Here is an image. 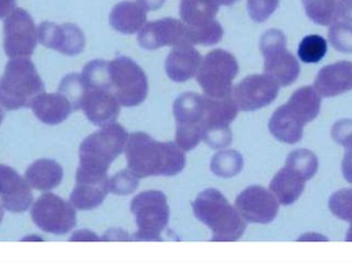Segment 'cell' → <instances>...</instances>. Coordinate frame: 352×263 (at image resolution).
I'll return each mask as SVG.
<instances>
[{
	"label": "cell",
	"mask_w": 352,
	"mask_h": 263,
	"mask_svg": "<svg viewBox=\"0 0 352 263\" xmlns=\"http://www.w3.org/2000/svg\"><path fill=\"white\" fill-rule=\"evenodd\" d=\"M287 105L306 125L314 121L320 115L322 96L318 94L316 88L303 87L292 95Z\"/></svg>",
	"instance_id": "27"
},
{
	"label": "cell",
	"mask_w": 352,
	"mask_h": 263,
	"mask_svg": "<svg viewBox=\"0 0 352 263\" xmlns=\"http://www.w3.org/2000/svg\"><path fill=\"white\" fill-rule=\"evenodd\" d=\"M104 240H109V241H126L128 239V236L124 233L123 231H109L107 235L103 238Z\"/></svg>",
	"instance_id": "46"
},
{
	"label": "cell",
	"mask_w": 352,
	"mask_h": 263,
	"mask_svg": "<svg viewBox=\"0 0 352 263\" xmlns=\"http://www.w3.org/2000/svg\"><path fill=\"white\" fill-rule=\"evenodd\" d=\"M109 192L107 176H89L76 173V184L70 194V203L78 210L88 211L102 204Z\"/></svg>",
	"instance_id": "18"
},
{
	"label": "cell",
	"mask_w": 352,
	"mask_h": 263,
	"mask_svg": "<svg viewBox=\"0 0 352 263\" xmlns=\"http://www.w3.org/2000/svg\"><path fill=\"white\" fill-rule=\"evenodd\" d=\"M285 167L307 181L318 172V157L308 149H297L289 153Z\"/></svg>",
	"instance_id": "29"
},
{
	"label": "cell",
	"mask_w": 352,
	"mask_h": 263,
	"mask_svg": "<svg viewBox=\"0 0 352 263\" xmlns=\"http://www.w3.org/2000/svg\"><path fill=\"white\" fill-rule=\"evenodd\" d=\"M4 211L3 208H2L1 205H0V223H1L2 219H3Z\"/></svg>",
	"instance_id": "50"
},
{
	"label": "cell",
	"mask_w": 352,
	"mask_h": 263,
	"mask_svg": "<svg viewBox=\"0 0 352 263\" xmlns=\"http://www.w3.org/2000/svg\"><path fill=\"white\" fill-rule=\"evenodd\" d=\"M16 6V0H0V19L8 16Z\"/></svg>",
	"instance_id": "44"
},
{
	"label": "cell",
	"mask_w": 352,
	"mask_h": 263,
	"mask_svg": "<svg viewBox=\"0 0 352 263\" xmlns=\"http://www.w3.org/2000/svg\"><path fill=\"white\" fill-rule=\"evenodd\" d=\"M238 111L239 108L232 95L223 98H211L206 95L203 96L204 135L230 129V124L237 117Z\"/></svg>",
	"instance_id": "20"
},
{
	"label": "cell",
	"mask_w": 352,
	"mask_h": 263,
	"mask_svg": "<svg viewBox=\"0 0 352 263\" xmlns=\"http://www.w3.org/2000/svg\"><path fill=\"white\" fill-rule=\"evenodd\" d=\"M305 124L291 111L287 104L279 107L269 122L271 134L283 143L296 144L301 140Z\"/></svg>",
	"instance_id": "23"
},
{
	"label": "cell",
	"mask_w": 352,
	"mask_h": 263,
	"mask_svg": "<svg viewBox=\"0 0 352 263\" xmlns=\"http://www.w3.org/2000/svg\"><path fill=\"white\" fill-rule=\"evenodd\" d=\"M3 47L6 55L12 58H28L37 45L36 26L28 12L14 8L4 21Z\"/></svg>",
	"instance_id": "11"
},
{
	"label": "cell",
	"mask_w": 352,
	"mask_h": 263,
	"mask_svg": "<svg viewBox=\"0 0 352 263\" xmlns=\"http://www.w3.org/2000/svg\"><path fill=\"white\" fill-rule=\"evenodd\" d=\"M31 218L45 233L62 236L69 233L76 225V209L54 194L38 198L31 208Z\"/></svg>",
	"instance_id": "10"
},
{
	"label": "cell",
	"mask_w": 352,
	"mask_h": 263,
	"mask_svg": "<svg viewBox=\"0 0 352 263\" xmlns=\"http://www.w3.org/2000/svg\"><path fill=\"white\" fill-rule=\"evenodd\" d=\"M279 86L267 74H252L232 89V97L242 111H254L270 105L278 96Z\"/></svg>",
	"instance_id": "12"
},
{
	"label": "cell",
	"mask_w": 352,
	"mask_h": 263,
	"mask_svg": "<svg viewBox=\"0 0 352 263\" xmlns=\"http://www.w3.org/2000/svg\"><path fill=\"white\" fill-rule=\"evenodd\" d=\"M35 117L45 125H59L74 111L72 103L61 93L37 96L31 104Z\"/></svg>",
	"instance_id": "22"
},
{
	"label": "cell",
	"mask_w": 352,
	"mask_h": 263,
	"mask_svg": "<svg viewBox=\"0 0 352 263\" xmlns=\"http://www.w3.org/2000/svg\"><path fill=\"white\" fill-rule=\"evenodd\" d=\"M243 159L239 153L233 150L221 151L213 157L211 169L215 175L232 177L241 171Z\"/></svg>",
	"instance_id": "34"
},
{
	"label": "cell",
	"mask_w": 352,
	"mask_h": 263,
	"mask_svg": "<svg viewBox=\"0 0 352 263\" xmlns=\"http://www.w3.org/2000/svg\"><path fill=\"white\" fill-rule=\"evenodd\" d=\"M138 2L148 12L159 10L164 4L165 0H138Z\"/></svg>",
	"instance_id": "45"
},
{
	"label": "cell",
	"mask_w": 352,
	"mask_h": 263,
	"mask_svg": "<svg viewBox=\"0 0 352 263\" xmlns=\"http://www.w3.org/2000/svg\"><path fill=\"white\" fill-rule=\"evenodd\" d=\"M0 201L12 213L25 212L32 204L31 186L10 165H0Z\"/></svg>",
	"instance_id": "16"
},
{
	"label": "cell",
	"mask_w": 352,
	"mask_h": 263,
	"mask_svg": "<svg viewBox=\"0 0 352 263\" xmlns=\"http://www.w3.org/2000/svg\"><path fill=\"white\" fill-rule=\"evenodd\" d=\"M138 39L140 47L148 51L163 47L192 45L188 39V25L173 18H165L144 25Z\"/></svg>",
	"instance_id": "14"
},
{
	"label": "cell",
	"mask_w": 352,
	"mask_h": 263,
	"mask_svg": "<svg viewBox=\"0 0 352 263\" xmlns=\"http://www.w3.org/2000/svg\"><path fill=\"white\" fill-rule=\"evenodd\" d=\"M346 241L352 242V221L351 222V227H349V231H347Z\"/></svg>",
	"instance_id": "49"
},
{
	"label": "cell",
	"mask_w": 352,
	"mask_h": 263,
	"mask_svg": "<svg viewBox=\"0 0 352 263\" xmlns=\"http://www.w3.org/2000/svg\"><path fill=\"white\" fill-rule=\"evenodd\" d=\"M236 209L244 220L268 225L278 214L279 203L274 194L262 186L245 188L236 198Z\"/></svg>",
	"instance_id": "13"
},
{
	"label": "cell",
	"mask_w": 352,
	"mask_h": 263,
	"mask_svg": "<svg viewBox=\"0 0 352 263\" xmlns=\"http://www.w3.org/2000/svg\"><path fill=\"white\" fill-rule=\"evenodd\" d=\"M129 170L138 178L175 176L186 167L184 151L173 142H159L146 133L128 136L125 146Z\"/></svg>",
	"instance_id": "1"
},
{
	"label": "cell",
	"mask_w": 352,
	"mask_h": 263,
	"mask_svg": "<svg viewBox=\"0 0 352 263\" xmlns=\"http://www.w3.org/2000/svg\"><path fill=\"white\" fill-rule=\"evenodd\" d=\"M176 121V144L184 151L194 149L203 139V97L186 93L178 97L173 106Z\"/></svg>",
	"instance_id": "9"
},
{
	"label": "cell",
	"mask_w": 352,
	"mask_h": 263,
	"mask_svg": "<svg viewBox=\"0 0 352 263\" xmlns=\"http://www.w3.org/2000/svg\"><path fill=\"white\" fill-rule=\"evenodd\" d=\"M219 5H232V4L237 2L238 0H217Z\"/></svg>",
	"instance_id": "48"
},
{
	"label": "cell",
	"mask_w": 352,
	"mask_h": 263,
	"mask_svg": "<svg viewBox=\"0 0 352 263\" xmlns=\"http://www.w3.org/2000/svg\"><path fill=\"white\" fill-rule=\"evenodd\" d=\"M331 212L341 220L352 221V188H344L333 194L329 200Z\"/></svg>",
	"instance_id": "37"
},
{
	"label": "cell",
	"mask_w": 352,
	"mask_h": 263,
	"mask_svg": "<svg viewBox=\"0 0 352 263\" xmlns=\"http://www.w3.org/2000/svg\"><path fill=\"white\" fill-rule=\"evenodd\" d=\"M328 52V43L320 35H307L302 39L298 49V56L302 62L307 64L318 63Z\"/></svg>",
	"instance_id": "32"
},
{
	"label": "cell",
	"mask_w": 352,
	"mask_h": 263,
	"mask_svg": "<svg viewBox=\"0 0 352 263\" xmlns=\"http://www.w3.org/2000/svg\"><path fill=\"white\" fill-rule=\"evenodd\" d=\"M306 14L316 24L329 26L336 22L335 0H302Z\"/></svg>",
	"instance_id": "30"
},
{
	"label": "cell",
	"mask_w": 352,
	"mask_h": 263,
	"mask_svg": "<svg viewBox=\"0 0 352 263\" xmlns=\"http://www.w3.org/2000/svg\"><path fill=\"white\" fill-rule=\"evenodd\" d=\"M38 41L43 47L55 49L65 56H76L84 51L86 38L76 25L66 23L57 25L45 21L37 29Z\"/></svg>",
	"instance_id": "15"
},
{
	"label": "cell",
	"mask_w": 352,
	"mask_h": 263,
	"mask_svg": "<svg viewBox=\"0 0 352 263\" xmlns=\"http://www.w3.org/2000/svg\"><path fill=\"white\" fill-rule=\"evenodd\" d=\"M80 109L91 123L100 127L115 123L121 111L120 103L109 91L89 88L82 97Z\"/></svg>",
	"instance_id": "17"
},
{
	"label": "cell",
	"mask_w": 352,
	"mask_h": 263,
	"mask_svg": "<svg viewBox=\"0 0 352 263\" xmlns=\"http://www.w3.org/2000/svg\"><path fill=\"white\" fill-rule=\"evenodd\" d=\"M86 91L87 87L82 80V76L76 73L66 76L62 80L59 87V93H61L72 103L74 111L80 109V103Z\"/></svg>",
	"instance_id": "35"
},
{
	"label": "cell",
	"mask_w": 352,
	"mask_h": 263,
	"mask_svg": "<svg viewBox=\"0 0 352 263\" xmlns=\"http://www.w3.org/2000/svg\"><path fill=\"white\" fill-rule=\"evenodd\" d=\"M109 92L123 106L142 104L148 92L146 73L130 58H116L109 62Z\"/></svg>",
	"instance_id": "5"
},
{
	"label": "cell",
	"mask_w": 352,
	"mask_h": 263,
	"mask_svg": "<svg viewBox=\"0 0 352 263\" xmlns=\"http://www.w3.org/2000/svg\"><path fill=\"white\" fill-rule=\"evenodd\" d=\"M329 41L334 49L341 53H352V25L349 23H333L329 29Z\"/></svg>",
	"instance_id": "36"
},
{
	"label": "cell",
	"mask_w": 352,
	"mask_h": 263,
	"mask_svg": "<svg viewBox=\"0 0 352 263\" xmlns=\"http://www.w3.org/2000/svg\"><path fill=\"white\" fill-rule=\"evenodd\" d=\"M140 178L131 171H122L109 180V192L115 194H132L138 188Z\"/></svg>",
	"instance_id": "38"
},
{
	"label": "cell",
	"mask_w": 352,
	"mask_h": 263,
	"mask_svg": "<svg viewBox=\"0 0 352 263\" xmlns=\"http://www.w3.org/2000/svg\"><path fill=\"white\" fill-rule=\"evenodd\" d=\"M343 177L352 184V150H347L342 161Z\"/></svg>",
	"instance_id": "42"
},
{
	"label": "cell",
	"mask_w": 352,
	"mask_h": 263,
	"mask_svg": "<svg viewBox=\"0 0 352 263\" xmlns=\"http://www.w3.org/2000/svg\"><path fill=\"white\" fill-rule=\"evenodd\" d=\"M146 22V10L138 2L123 1L111 10L109 23L118 32L131 35L142 30Z\"/></svg>",
	"instance_id": "24"
},
{
	"label": "cell",
	"mask_w": 352,
	"mask_h": 263,
	"mask_svg": "<svg viewBox=\"0 0 352 263\" xmlns=\"http://www.w3.org/2000/svg\"><path fill=\"white\" fill-rule=\"evenodd\" d=\"M131 211L138 225V233L134 235V239L159 241L169 221L166 196L158 190L142 192L132 200Z\"/></svg>",
	"instance_id": "7"
},
{
	"label": "cell",
	"mask_w": 352,
	"mask_h": 263,
	"mask_svg": "<svg viewBox=\"0 0 352 263\" xmlns=\"http://www.w3.org/2000/svg\"><path fill=\"white\" fill-rule=\"evenodd\" d=\"M335 1H336V20L352 25V0H335Z\"/></svg>",
	"instance_id": "41"
},
{
	"label": "cell",
	"mask_w": 352,
	"mask_h": 263,
	"mask_svg": "<svg viewBox=\"0 0 352 263\" xmlns=\"http://www.w3.org/2000/svg\"><path fill=\"white\" fill-rule=\"evenodd\" d=\"M3 111H2L1 106H0V125H1L2 121H3Z\"/></svg>",
	"instance_id": "51"
},
{
	"label": "cell",
	"mask_w": 352,
	"mask_h": 263,
	"mask_svg": "<svg viewBox=\"0 0 352 263\" xmlns=\"http://www.w3.org/2000/svg\"><path fill=\"white\" fill-rule=\"evenodd\" d=\"M219 8L217 0H182L179 14L186 25L199 26L214 20Z\"/></svg>",
	"instance_id": "28"
},
{
	"label": "cell",
	"mask_w": 352,
	"mask_h": 263,
	"mask_svg": "<svg viewBox=\"0 0 352 263\" xmlns=\"http://www.w3.org/2000/svg\"><path fill=\"white\" fill-rule=\"evenodd\" d=\"M25 179L31 187L47 192L57 187L63 179V168L57 161L49 159H37L29 165Z\"/></svg>",
	"instance_id": "25"
},
{
	"label": "cell",
	"mask_w": 352,
	"mask_h": 263,
	"mask_svg": "<svg viewBox=\"0 0 352 263\" xmlns=\"http://www.w3.org/2000/svg\"><path fill=\"white\" fill-rule=\"evenodd\" d=\"M82 78L87 88L109 91V62H89L82 69Z\"/></svg>",
	"instance_id": "31"
},
{
	"label": "cell",
	"mask_w": 352,
	"mask_h": 263,
	"mask_svg": "<svg viewBox=\"0 0 352 263\" xmlns=\"http://www.w3.org/2000/svg\"><path fill=\"white\" fill-rule=\"evenodd\" d=\"M239 71L237 60L223 49L205 56L197 71V82L206 96L223 98L232 93V84Z\"/></svg>",
	"instance_id": "6"
},
{
	"label": "cell",
	"mask_w": 352,
	"mask_h": 263,
	"mask_svg": "<svg viewBox=\"0 0 352 263\" xmlns=\"http://www.w3.org/2000/svg\"><path fill=\"white\" fill-rule=\"evenodd\" d=\"M45 84L28 58H12L0 78V105L6 111L30 107Z\"/></svg>",
	"instance_id": "4"
},
{
	"label": "cell",
	"mask_w": 352,
	"mask_h": 263,
	"mask_svg": "<svg viewBox=\"0 0 352 263\" xmlns=\"http://www.w3.org/2000/svg\"><path fill=\"white\" fill-rule=\"evenodd\" d=\"M202 58L192 45L175 47L167 57L165 69L170 80L184 82L196 76Z\"/></svg>",
	"instance_id": "21"
},
{
	"label": "cell",
	"mask_w": 352,
	"mask_h": 263,
	"mask_svg": "<svg viewBox=\"0 0 352 263\" xmlns=\"http://www.w3.org/2000/svg\"><path fill=\"white\" fill-rule=\"evenodd\" d=\"M279 0H248V14L254 22L263 23L277 10Z\"/></svg>",
	"instance_id": "39"
},
{
	"label": "cell",
	"mask_w": 352,
	"mask_h": 263,
	"mask_svg": "<svg viewBox=\"0 0 352 263\" xmlns=\"http://www.w3.org/2000/svg\"><path fill=\"white\" fill-rule=\"evenodd\" d=\"M260 49L265 58V74L280 87L291 86L300 74V64L287 49V38L283 31L271 29L261 38Z\"/></svg>",
	"instance_id": "8"
},
{
	"label": "cell",
	"mask_w": 352,
	"mask_h": 263,
	"mask_svg": "<svg viewBox=\"0 0 352 263\" xmlns=\"http://www.w3.org/2000/svg\"><path fill=\"white\" fill-rule=\"evenodd\" d=\"M188 39L190 45H212L223 38V29L217 21L199 26L188 25Z\"/></svg>",
	"instance_id": "33"
},
{
	"label": "cell",
	"mask_w": 352,
	"mask_h": 263,
	"mask_svg": "<svg viewBox=\"0 0 352 263\" xmlns=\"http://www.w3.org/2000/svg\"><path fill=\"white\" fill-rule=\"evenodd\" d=\"M192 210L210 229L212 241H237L245 231V221L219 190L210 188L199 194Z\"/></svg>",
	"instance_id": "2"
},
{
	"label": "cell",
	"mask_w": 352,
	"mask_h": 263,
	"mask_svg": "<svg viewBox=\"0 0 352 263\" xmlns=\"http://www.w3.org/2000/svg\"><path fill=\"white\" fill-rule=\"evenodd\" d=\"M128 134L119 124L103 126L87 137L80 147L78 173L90 176H107L113 161L125 150Z\"/></svg>",
	"instance_id": "3"
},
{
	"label": "cell",
	"mask_w": 352,
	"mask_h": 263,
	"mask_svg": "<svg viewBox=\"0 0 352 263\" xmlns=\"http://www.w3.org/2000/svg\"><path fill=\"white\" fill-rule=\"evenodd\" d=\"M69 241H100L94 233L86 229L76 231L70 238Z\"/></svg>",
	"instance_id": "43"
},
{
	"label": "cell",
	"mask_w": 352,
	"mask_h": 263,
	"mask_svg": "<svg viewBox=\"0 0 352 263\" xmlns=\"http://www.w3.org/2000/svg\"><path fill=\"white\" fill-rule=\"evenodd\" d=\"M332 137L335 142L347 150H352V119H341L337 122L332 128Z\"/></svg>",
	"instance_id": "40"
},
{
	"label": "cell",
	"mask_w": 352,
	"mask_h": 263,
	"mask_svg": "<svg viewBox=\"0 0 352 263\" xmlns=\"http://www.w3.org/2000/svg\"><path fill=\"white\" fill-rule=\"evenodd\" d=\"M298 241H328V238L324 237V236L320 235V233H305V235L301 236Z\"/></svg>",
	"instance_id": "47"
},
{
	"label": "cell",
	"mask_w": 352,
	"mask_h": 263,
	"mask_svg": "<svg viewBox=\"0 0 352 263\" xmlns=\"http://www.w3.org/2000/svg\"><path fill=\"white\" fill-rule=\"evenodd\" d=\"M314 88L326 98L339 96L352 90V63L340 61L324 66L316 76Z\"/></svg>",
	"instance_id": "19"
},
{
	"label": "cell",
	"mask_w": 352,
	"mask_h": 263,
	"mask_svg": "<svg viewBox=\"0 0 352 263\" xmlns=\"http://www.w3.org/2000/svg\"><path fill=\"white\" fill-rule=\"evenodd\" d=\"M305 180L294 173L289 168L281 169L270 183V192L285 206L294 204L305 190Z\"/></svg>",
	"instance_id": "26"
}]
</instances>
